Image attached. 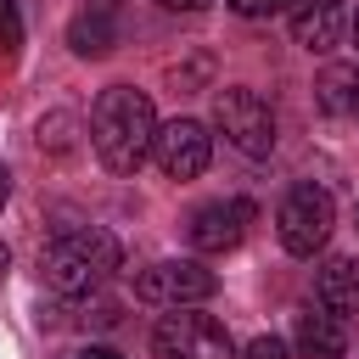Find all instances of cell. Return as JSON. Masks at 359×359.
Returning <instances> with one entry per match:
<instances>
[{
  "label": "cell",
  "mask_w": 359,
  "mask_h": 359,
  "mask_svg": "<svg viewBox=\"0 0 359 359\" xmlns=\"http://www.w3.org/2000/svg\"><path fill=\"white\" fill-rule=\"evenodd\" d=\"M157 140V112H151V95H140L135 84H112L101 90L95 112H90V146L95 157L112 168V174H135L146 163Z\"/></svg>",
  "instance_id": "cell-1"
},
{
  "label": "cell",
  "mask_w": 359,
  "mask_h": 359,
  "mask_svg": "<svg viewBox=\"0 0 359 359\" xmlns=\"http://www.w3.org/2000/svg\"><path fill=\"white\" fill-rule=\"evenodd\" d=\"M112 269H118V241L95 224H73L39 252V280L56 297H90Z\"/></svg>",
  "instance_id": "cell-2"
},
{
  "label": "cell",
  "mask_w": 359,
  "mask_h": 359,
  "mask_svg": "<svg viewBox=\"0 0 359 359\" xmlns=\"http://www.w3.org/2000/svg\"><path fill=\"white\" fill-rule=\"evenodd\" d=\"M275 224H280V247H286L292 258H314V252L331 241L337 202H331V191H320V185H292V191L280 196Z\"/></svg>",
  "instance_id": "cell-3"
},
{
  "label": "cell",
  "mask_w": 359,
  "mask_h": 359,
  "mask_svg": "<svg viewBox=\"0 0 359 359\" xmlns=\"http://www.w3.org/2000/svg\"><path fill=\"white\" fill-rule=\"evenodd\" d=\"M213 123L241 157H269L275 151V112H269V101L258 90H241V84L219 90L213 95Z\"/></svg>",
  "instance_id": "cell-4"
},
{
  "label": "cell",
  "mask_w": 359,
  "mask_h": 359,
  "mask_svg": "<svg viewBox=\"0 0 359 359\" xmlns=\"http://www.w3.org/2000/svg\"><path fill=\"white\" fill-rule=\"evenodd\" d=\"M151 348L157 359H230V331L213 320V314H163L157 331H151Z\"/></svg>",
  "instance_id": "cell-5"
},
{
  "label": "cell",
  "mask_w": 359,
  "mask_h": 359,
  "mask_svg": "<svg viewBox=\"0 0 359 359\" xmlns=\"http://www.w3.org/2000/svg\"><path fill=\"white\" fill-rule=\"evenodd\" d=\"M213 292H219V280H213V269H202L196 258H163V264H146V269L135 275V297L163 303V309L202 303V297H213Z\"/></svg>",
  "instance_id": "cell-6"
},
{
  "label": "cell",
  "mask_w": 359,
  "mask_h": 359,
  "mask_svg": "<svg viewBox=\"0 0 359 359\" xmlns=\"http://www.w3.org/2000/svg\"><path fill=\"white\" fill-rule=\"evenodd\" d=\"M151 157H157V168H163L168 180H196V174L208 168V157H213V135H208L196 118H174V123L157 129Z\"/></svg>",
  "instance_id": "cell-7"
},
{
  "label": "cell",
  "mask_w": 359,
  "mask_h": 359,
  "mask_svg": "<svg viewBox=\"0 0 359 359\" xmlns=\"http://www.w3.org/2000/svg\"><path fill=\"white\" fill-rule=\"evenodd\" d=\"M247 224H252V202L224 196V202L196 208V213H191V224H185V236H191V247H196V252H230V247H241Z\"/></svg>",
  "instance_id": "cell-8"
},
{
  "label": "cell",
  "mask_w": 359,
  "mask_h": 359,
  "mask_svg": "<svg viewBox=\"0 0 359 359\" xmlns=\"http://www.w3.org/2000/svg\"><path fill=\"white\" fill-rule=\"evenodd\" d=\"M342 28H348V17H342V6L337 0H303L297 11H292V39L303 45V50H337L342 45Z\"/></svg>",
  "instance_id": "cell-9"
},
{
  "label": "cell",
  "mask_w": 359,
  "mask_h": 359,
  "mask_svg": "<svg viewBox=\"0 0 359 359\" xmlns=\"http://www.w3.org/2000/svg\"><path fill=\"white\" fill-rule=\"evenodd\" d=\"M292 342H297V359H342V348H348L342 314H331L325 303L320 309H303L297 325H292Z\"/></svg>",
  "instance_id": "cell-10"
},
{
  "label": "cell",
  "mask_w": 359,
  "mask_h": 359,
  "mask_svg": "<svg viewBox=\"0 0 359 359\" xmlns=\"http://www.w3.org/2000/svg\"><path fill=\"white\" fill-rule=\"evenodd\" d=\"M320 303L331 314H359V258H331L320 269Z\"/></svg>",
  "instance_id": "cell-11"
},
{
  "label": "cell",
  "mask_w": 359,
  "mask_h": 359,
  "mask_svg": "<svg viewBox=\"0 0 359 359\" xmlns=\"http://www.w3.org/2000/svg\"><path fill=\"white\" fill-rule=\"evenodd\" d=\"M67 45H73L79 56H107V50L118 45V28H112L107 11H79L73 28H67Z\"/></svg>",
  "instance_id": "cell-12"
},
{
  "label": "cell",
  "mask_w": 359,
  "mask_h": 359,
  "mask_svg": "<svg viewBox=\"0 0 359 359\" xmlns=\"http://www.w3.org/2000/svg\"><path fill=\"white\" fill-rule=\"evenodd\" d=\"M320 107L325 112H359V67H325L320 73Z\"/></svg>",
  "instance_id": "cell-13"
},
{
  "label": "cell",
  "mask_w": 359,
  "mask_h": 359,
  "mask_svg": "<svg viewBox=\"0 0 359 359\" xmlns=\"http://www.w3.org/2000/svg\"><path fill=\"white\" fill-rule=\"evenodd\" d=\"M17 45H22V22H17V6H11V0H0V50L11 56Z\"/></svg>",
  "instance_id": "cell-14"
},
{
  "label": "cell",
  "mask_w": 359,
  "mask_h": 359,
  "mask_svg": "<svg viewBox=\"0 0 359 359\" xmlns=\"http://www.w3.org/2000/svg\"><path fill=\"white\" fill-rule=\"evenodd\" d=\"M241 359H286V342H280V337H252Z\"/></svg>",
  "instance_id": "cell-15"
},
{
  "label": "cell",
  "mask_w": 359,
  "mask_h": 359,
  "mask_svg": "<svg viewBox=\"0 0 359 359\" xmlns=\"http://www.w3.org/2000/svg\"><path fill=\"white\" fill-rule=\"evenodd\" d=\"M224 6H230L236 17H275L286 0H224Z\"/></svg>",
  "instance_id": "cell-16"
},
{
  "label": "cell",
  "mask_w": 359,
  "mask_h": 359,
  "mask_svg": "<svg viewBox=\"0 0 359 359\" xmlns=\"http://www.w3.org/2000/svg\"><path fill=\"white\" fill-rule=\"evenodd\" d=\"M84 325H118V303H107V297L84 303Z\"/></svg>",
  "instance_id": "cell-17"
},
{
  "label": "cell",
  "mask_w": 359,
  "mask_h": 359,
  "mask_svg": "<svg viewBox=\"0 0 359 359\" xmlns=\"http://www.w3.org/2000/svg\"><path fill=\"white\" fill-rule=\"evenodd\" d=\"M67 359H123L118 348H101V342H90V348H79V353H67Z\"/></svg>",
  "instance_id": "cell-18"
},
{
  "label": "cell",
  "mask_w": 359,
  "mask_h": 359,
  "mask_svg": "<svg viewBox=\"0 0 359 359\" xmlns=\"http://www.w3.org/2000/svg\"><path fill=\"white\" fill-rule=\"evenodd\" d=\"M157 6H168V11H202L208 0H157Z\"/></svg>",
  "instance_id": "cell-19"
},
{
  "label": "cell",
  "mask_w": 359,
  "mask_h": 359,
  "mask_svg": "<svg viewBox=\"0 0 359 359\" xmlns=\"http://www.w3.org/2000/svg\"><path fill=\"white\" fill-rule=\"evenodd\" d=\"M6 196H11V174H6V163H0V208H6Z\"/></svg>",
  "instance_id": "cell-20"
},
{
  "label": "cell",
  "mask_w": 359,
  "mask_h": 359,
  "mask_svg": "<svg viewBox=\"0 0 359 359\" xmlns=\"http://www.w3.org/2000/svg\"><path fill=\"white\" fill-rule=\"evenodd\" d=\"M353 45H359V11H353Z\"/></svg>",
  "instance_id": "cell-21"
},
{
  "label": "cell",
  "mask_w": 359,
  "mask_h": 359,
  "mask_svg": "<svg viewBox=\"0 0 359 359\" xmlns=\"http://www.w3.org/2000/svg\"><path fill=\"white\" fill-rule=\"evenodd\" d=\"M0 275H6V247H0Z\"/></svg>",
  "instance_id": "cell-22"
}]
</instances>
